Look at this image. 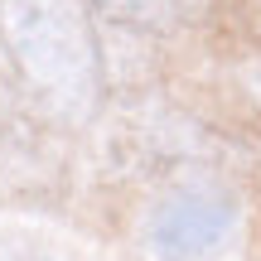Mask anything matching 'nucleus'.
<instances>
[{
    "label": "nucleus",
    "mask_w": 261,
    "mask_h": 261,
    "mask_svg": "<svg viewBox=\"0 0 261 261\" xmlns=\"http://www.w3.org/2000/svg\"><path fill=\"white\" fill-rule=\"evenodd\" d=\"M237 223V203L218 184H184L160 198L150 213V252L160 261H203L227 242Z\"/></svg>",
    "instance_id": "nucleus-2"
},
{
    "label": "nucleus",
    "mask_w": 261,
    "mask_h": 261,
    "mask_svg": "<svg viewBox=\"0 0 261 261\" xmlns=\"http://www.w3.org/2000/svg\"><path fill=\"white\" fill-rule=\"evenodd\" d=\"M0 261H48L44 247L24 232H0Z\"/></svg>",
    "instance_id": "nucleus-4"
},
{
    "label": "nucleus",
    "mask_w": 261,
    "mask_h": 261,
    "mask_svg": "<svg viewBox=\"0 0 261 261\" xmlns=\"http://www.w3.org/2000/svg\"><path fill=\"white\" fill-rule=\"evenodd\" d=\"M252 87H256V97H261V73H256V77H252Z\"/></svg>",
    "instance_id": "nucleus-6"
},
{
    "label": "nucleus",
    "mask_w": 261,
    "mask_h": 261,
    "mask_svg": "<svg viewBox=\"0 0 261 261\" xmlns=\"http://www.w3.org/2000/svg\"><path fill=\"white\" fill-rule=\"evenodd\" d=\"M252 10H256V19H261V0H252Z\"/></svg>",
    "instance_id": "nucleus-7"
},
{
    "label": "nucleus",
    "mask_w": 261,
    "mask_h": 261,
    "mask_svg": "<svg viewBox=\"0 0 261 261\" xmlns=\"http://www.w3.org/2000/svg\"><path fill=\"white\" fill-rule=\"evenodd\" d=\"M208 0H179V10H203Z\"/></svg>",
    "instance_id": "nucleus-5"
},
{
    "label": "nucleus",
    "mask_w": 261,
    "mask_h": 261,
    "mask_svg": "<svg viewBox=\"0 0 261 261\" xmlns=\"http://www.w3.org/2000/svg\"><path fill=\"white\" fill-rule=\"evenodd\" d=\"M112 24L140 29V34H169V29L184 19L179 0H92Z\"/></svg>",
    "instance_id": "nucleus-3"
},
{
    "label": "nucleus",
    "mask_w": 261,
    "mask_h": 261,
    "mask_svg": "<svg viewBox=\"0 0 261 261\" xmlns=\"http://www.w3.org/2000/svg\"><path fill=\"white\" fill-rule=\"evenodd\" d=\"M0 48L44 116L73 126L97 116L107 77L83 0H0Z\"/></svg>",
    "instance_id": "nucleus-1"
}]
</instances>
